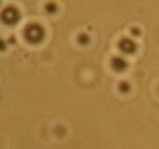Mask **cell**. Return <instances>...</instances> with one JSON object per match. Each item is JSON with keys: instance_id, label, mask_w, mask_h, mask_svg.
<instances>
[{"instance_id": "7", "label": "cell", "mask_w": 159, "mask_h": 149, "mask_svg": "<svg viewBox=\"0 0 159 149\" xmlns=\"http://www.w3.org/2000/svg\"><path fill=\"white\" fill-rule=\"evenodd\" d=\"M119 89L121 93H123V94H125V93H128L129 90L131 89V86L130 84L128 83V82H121L119 85Z\"/></svg>"}, {"instance_id": "1", "label": "cell", "mask_w": 159, "mask_h": 149, "mask_svg": "<svg viewBox=\"0 0 159 149\" xmlns=\"http://www.w3.org/2000/svg\"><path fill=\"white\" fill-rule=\"evenodd\" d=\"M24 36L27 39V42L31 44H38L45 37V29L42 25L37 23H32L25 29Z\"/></svg>"}, {"instance_id": "3", "label": "cell", "mask_w": 159, "mask_h": 149, "mask_svg": "<svg viewBox=\"0 0 159 149\" xmlns=\"http://www.w3.org/2000/svg\"><path fill=\"white\" fill-rule=\"evenodd\" d=\"M119 48L125 55H133L136 51L137 45L130 38H123L119 43Z\"/></svg>"}, {"instance_id": "5", "label": "cell", "mask_w": 159, "mask_h": 149, "mask_svg": "<svg viewBox=\"0 0 159 149\" xmlns=\"http://www.w3.org/2000/svg\"><path fill=\"white\" fill-rule=\"evenodd\" d=\"M45 10L48 14H55L58 11V7L55 2H48L45 6Z\"/></svg>"}, {"instance_id": "2", "label": "cell", "mask_w": 159, "mask_h": 149, "mask_svg": "<svg viewBox=\"0 0 159 149\" xmlns=\"http://www.w3.org/2000/svg\"><path fill=\"white\" fill-rule=\"evenodd\" d=\"M20 12L16 8L12 7V6H9L7 7L5 10L2 11V14H1V19L2 21L8 25H14L20 21Z\"/></svg>"}, {"instance_id": "8", "label": "cell", "mask_w": 159, "mask_h": 149, "mask_svg": "<svg viewBox=\"0 0 159 149\" xmlns=\"http://www.w3.org/2000/svg\"><path fill=\"white\" fill-rule=\"evenodd\" d=\"M131 33H132V35H134V36H139L141 35V29H137V27H133V29H131Z\"/></svg>"}, {"instance_id": "6", "label": "cell", "mask_w": 159, "mask_h": 149, "mask_svg": "<svg viewBox=\"0 0 159 149\" xmlns=\"http://www.w3.org/2000/svg\"><path fill=\"white\" fill-rule=\"evenodd\" d=\"M77 42H79L80 45H82V46H86L87 44L89 43V37L87 34H81V35H79V37H77Z\"/></svg>"}, {"instance_id": "4", "label": "cell", "mask_w": 159, "mask_h": 149, "mask_svg": "<svg viewBox=\"0 0 159 149\" xmlns=\"http://www.w3.org/2000/svg\"><path fill=\"white\" fill-rule=\"evenodd\" d=\"M111 65H112L113 70L117 72H123L128 68V62L122 57H115L111 61Z\"/></svg>"}]
</instances>
